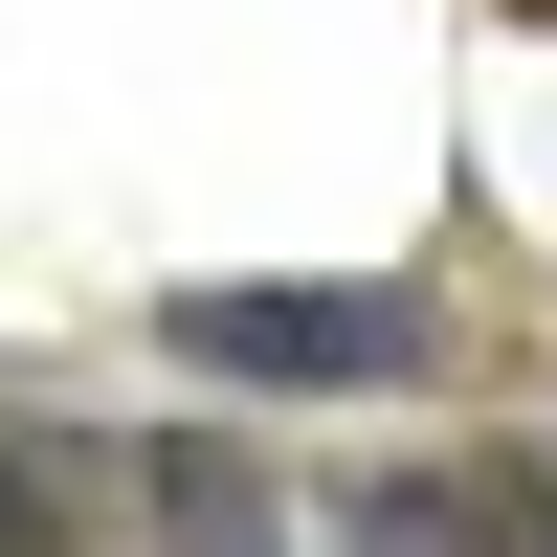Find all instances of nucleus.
<instances>
[{
	"label": "nucleus",
	"mask_w": 557,
	"mask_h": 557,
	"mask_svg": "<svg viewBox=\"0 0 557 557\" xmlns=\"http://www.w3.org/2000/svg\"><path fill=\"white\" fill-rule=\"evenodd\" d=\"M157 335L201 357V380H268V401H357V380H424V357H446V312L380 268V290H178Z\"/></svg>",
	"instance_id": "f257e3e1"
},
{
	"label": "nucleus",
	"mask_w": 557,
	"mask_h": 557,
	"mask_svg": "<svg viewBox=\"0 0 557 557\" xmlns=\"http://www.w3.org/2000/svg\"><path fill=\"white\" fill-rule=\"evenodd\" d=\"M357 557H557V491H513V469H401V491H357Z\"/></svg>",
	"instance_id": "f03ea898"
},
{
	"label": "nucleus",
	"mask_w": 557,
	"mask_h": 557,
	"mask_svg": "<svg viewBox=\"0 0 557 557\" xmlns=\"http://www.w3.org/2000/svg\"><path fill=\"white\" fill-rule=\"evenodd\" d=\"M45 535H67V491H45L23 446H0V557H45Z\"/></svg>",
	"instance_id": "7ed1b4c3"
}]
</instances>
